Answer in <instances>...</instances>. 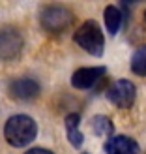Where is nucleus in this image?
<instances>
[{
    "instance_id": "obj_1",
    "label": "nucleus",
    "mask_w": 146,
    "mask_h": 154,
    "mask_svg": "<svg viewBox=\"0 0 146 154\" xmlns=\"http://www.w3.org/2000/svg\"><path fill=\"white\" fill-rule=\"evenodd\" d=\"M37 135V124L28 115H13L4 126V137L11 147H28Z\"/></svg>"
},
{
    "instance_id": "obj_2",
    "label": "nucleus",
    "mask_w": 146,
    "mask_h": 154,
    "mask_svg": "<svg viewBox=\"0 0 146 154\" xmlns=\"http://www.w3.org/2000/svg\"><path fill=\"white\" fill-rule=\"evenodd\" d=\"M73 40L82 51H86L94 57H101L103 51H105V38H103V32H101V26H99L96 21L82 23V25L77 28Z\"/></svg>"
},
{
    "instance_id": "obj_3",
    "label": "nucleus",
    "mask_w": 146,
    "mask_h": 154,
    "mask_svg": "<svg viewBox=\"0 0 146 154\" xmlns=\"http://www.w3.org/2000/svg\"><path fill=\"white\" fill-rule=\"evenodd\" d=\"M73 21H75V15L67 10L66 6H58V4L43 8L41 15H40V23H41L43 30H47L51 34L66 32V30L73 25Z\"/></svg>"
},
{
    "instance_id": "obj_4",
    "label": "nucleus",
    "mask_w": 146,
    "mask_h": 154,
    "mask_svg": "<svg viewBox=\"0 0 146 154\" xmlns=\"http://www.w3.org/2000/svg\"><path fill=\"white\" fill-rule=\"evenodd\" d=\"M107 98H109V102H112L116 107L127 109V107L133 105L135 98H137V88H135V85L131 81L118 79L107 88Z\"/></svg>"
},
{
    "instance_id": "obj_5",
    "label": "nucleus",
    "mask_w": 146,
    "mask_h": 154,
    "mask_svg": "<svg viewBox=\"0 0 146 154\" xmlns=\"http://www.w3.org/2000/svg\"><path fill=\"white\" fill-rule=\"evenodd\" d=\"M22 36L17 28L4 26L0 28V58L2 60H15L22 51Z\"/></svg>"
},
{
    "instance_id": "obj_6",
    "label": "nucleus",
    "mask_w": 146,
    "mask_h": 154,
    "mask_svg": "<svg viewBox=\"0 0 146 154\" xmlns=\"http://www.w3.org/2000/svg\"><path fill=\"white\" fill-rule=\"evenodd\" d=\"M107 68L105 66H88V68H79L71 75V85L79 90H90L101 81L105 75Z\"/></svg>"
},
{
    "instance_id": "obj_7",
    "label": "nucleus",
    "mask_w": 146,
    "mask_h": 154,
    "mask_svg": "<svg viewBox=\"0 0 146 154\" xmlns=\"http://www.w3.org/2000/svg\"><path fill=\"white\" fill-rule=\"evenodd\" d=\"M10 94L21 102H30L40 94V83L32 77H19L10 83Z\"/></svg>"
},
{
    "instance_id": "obj_8",
    "label": "nucleus",
    "mask_w": 146,
    "mask_h": 154,
    "mask_svg": "<svg viewBox=\"0 0 146 154\" xmlns=\"http://www.w3.org/2000/svg\"><path fill=\"white\" fill-rule=\"evenodd\" d=\"M139 143L127 135H112L105 143L107 154H139Z\"/></svg>"
},
{
    "instance_id": "obj_9",
    "label": "nucleus",
    "mask_w": 146,
    "mask_h": 154,
    "mask_svg": "<svg viewBox=\"0 0 146 154\" xmlns=\"http://www.w3.org/2000/svg\"><path fill=\"white\" fill-rule=\"evenodd\" d=\"M79 124H81V115L79 113H71V115H67L66 117V134H67V141H70L75 149H79L82 141H84V137L81 134V130H79Z\"/></svg>"
},
{
    "instance_id": "obj_10",
    "label": "nucleus",
    "mask_w": 146,
    "mask_h": 154,
    "mask_svg": "<svg viewBox=\"0 0 146 154\" xmlns=\"http://www.w3.org/2000/svg\"><path fill=\"white\" fill-rule=\"evenodd\" d=\"M122 19H124V15L122 11L118 10L116 6H107L105 8V26L109 30V34H118V30L122 26Z\"/></svg>"
},
{
    "instance_id": "obj_11",
    "label": "nucleus",
    "mask_w": 146,
    "mask_h": 154,
    "mask_svg": "<svg viewBox=\"0 0 146 154\" xmlns=\"http://www.w3.org/2000/svg\"><path fill=\"white\" fill-rule=\"evenodd\" d=\"M92 130H94V134L99 135V137H109L114 134V126L109 117H103V115H96L94 119H92Z\"/></svg>"
},
{
    "instance_id": "obj_12",
    "label": "nucleus",
    "mask_w": 146,
    "mask_h": 154,
    "mask_svg": "<svg viewBox=\"0 0 146 154\" xmlns=\"http://www.w3.org/2000/svg\"><path fill=\"white\" fill-rule=\"evenodd\" d=\"M131 72L139 77H146V45H141L131 57Z\"/></svg>"
},
{
    "instance_id": "obj_13",
    "label": "nucleus",
    "mask_w": 146,
    "mask_h": 154,
    "mask_svg": "<svg viewBox=\"0 0 146 154\" xmlns=\"http://www.w3.org/2000/svg\"><path fill=\"white\" fill-rule=\"evenodd\" d=\"M25 154H55V152H51V150H47V149H30V150H26Z\"/></svg>"
},
{
    "instance_id": "obj_14",
    "label": "nucleus",
    "mask_w": 146,
    "mask_h": 154,
    "mask_svg": "<svg viewBox=\"0 0 146 154\" xmlns=\"http://www.w3.org/2000/svg\"><path fill=\"white\" fill-rule=\"evenodd\" d=\"M144 23H146V13H144Z\"/></svg>"
}]
</instances>
